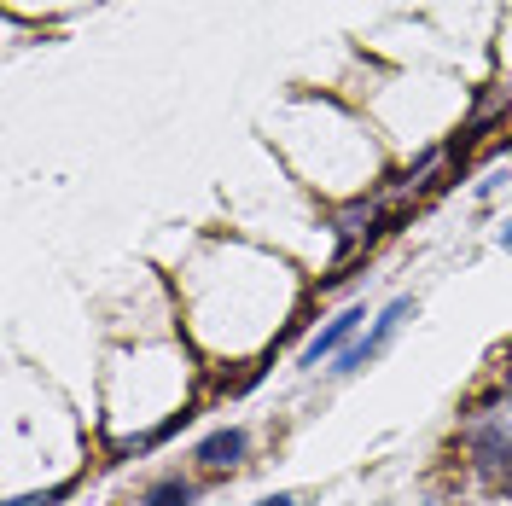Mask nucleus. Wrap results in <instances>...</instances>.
Instances as JSON below:
<instances>
[{
  "label": "nucleus",
  "mask_w": 512,
  "mask_h": 506,
  "mask_svg": "<svg viewBox=\"0 0 512 506\" xmlns=\"http://www.w3.org/2000/svg\"><path fill=\"white\" fill-rule=\"evenodd\" d=\"M414 315H419L414 297H396V303H384L379 315H373V326H367V332H361V338H355L344 355H338V367H332V373H338V379H350V373H361V367H373L384 349L396 344V332H402Z\"/></svg>",
  "instance_id": "obj_1"
},
{
  "label": "nucleus",
  "mask_w": 512,
  "mask_h": 506,
  "mask_svg": "<svg viewBox=\"0 0 512 506\" xmlns=\"http://www.w3.org/2000/svg\"><path fill=\"white\" fill-rule=\"evenodd\" d=\"M466 454H472V472L489 483V489H507L512 483V431L507 425H495V419H483L466 431Z\"/></svg>",
  "instance_id": "obj_2"
},
{
  "label": "nucleus",
  "mask_w": 512,
  "mask_h": 506,
  "mask_svg": "<svg viewBox=\"0 0 512 506\" xmlns=\"http://www.w3.org/2000/svg\"><path fill=\"white\" fill-rule=\"evenodd\" d=\"M256 506H297V495H286V489H280V495H262Z\"/></svg>",
  "instance_id": "obj_7"
},
{
  "label": "nucleus",
  "mask_w": 512,
  "mask_h": 506,
  "mask_svg": "<svg viewBox=\"0 0 512 506\" xmlns=\"http://www.w3.org/2000/svg\"><path fill=\"white\" fill-rule=\"evenodd\" d=\"M245 448H251V437H245V425H222V431H210L204 443L192 448V460H198L204 472H233V466L245 460Z\"/></svg>",
  "instance_id": "obj_4"
},
{
  "label": "nucleus",
  "mask_w": 512,
  "mask_h": 506,
  "mask_svg": "<svg viewBox=\"0 0 512 506\" xmlns=\"http://www.w3.org/2000/svg\"><path fill=\"white\" fill-rule=\"evenodd\" d=\"M64 495H70V489H64V483H59V489H41V495H12V501H6V506H59Z\"/></svg>",
  "instance_id": "obj_6"
},
{
  "label": "nucleus",
  "mask_w": 512,
  "mask_h": 506,
  "mask_svg": "<svg viewBox=\"0 0 512 506\" xmlns=\"http://www.w3.org/2000/svg\"><path fill=\"white\" fill-rule=\"evenodd\" d=\"M192 501H198V489H192L187 477H163V483L146 489V506H192Z\"/></svg>",
  "instance_id": "obj_5"
},
{
  "label": "nucleus",
  "mask_w": 512,
  "mask_h": 506,
  "mask_svg": "<svg viewBox=\"0 0 512 506\" xmlns=\"http://www.w3.org/2000/svg\"><path fill=\"white\" fill-rule=\"evenodd\" d=\"M495 239H501V251L512 256V216H507V227H501V233H495Z\"/></svg>",
  "instance_id": "obj_8"
},
{
  "label": "nucleus",
  "mask_w": 512,
  "mask_h": 506,
  "mask_svg": "<svg viewBox=\"0 0 512 506\" xmlns=\"http://www.w3.org/2000/svg\"><path fill=\"white\" fill-rule=\"evenodd\" d=\"M361 320H367V309H361V303H355V309H344V315H332V320H326V326L315 332V338L303 344L297 367H309V373H315L320 361H338V355H344V349L361 338Z\"/></svg>",
  "instance_id": "obj_3"
}]
</instances>
